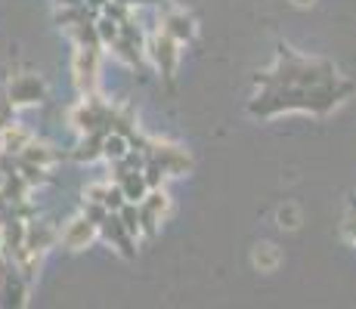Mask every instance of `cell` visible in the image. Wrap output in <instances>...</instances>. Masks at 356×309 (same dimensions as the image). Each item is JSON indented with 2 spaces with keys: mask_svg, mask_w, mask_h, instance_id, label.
<instances>
[{
  "mask_svg": "<svg viewBox=\"0 0 356 309\" xmlns=\"http://www.w3.org/2000/svg\"><path fill=\"white\" fill-rule=\"evenodd\" d=\"M40 96H44V84H40L34 74H19V78H13L10 90H6L10 106H31Z\"/></svg>",
  "mask_w": 356,
  "mask_h": 309,
  "instance_id": "cell-1",
  "label": "cell"
},
{
  "mask_svg": "<svg viewBox=\"0 0 356 309\" xmlns=\"http://www.w3.org/2000/svg\"><path fill=\"white\" fill-rule=\"evenodd\" d=\"M74 84L81 90H93L97 84V50L93 47H81L74 53Z\"/></svg>",
  "mask_w": 356,
  "mask_h": 309,
  "instance_id": "cell-2",
  "label": "cell"
},
{
  "mask_svg": "<svg viewBox=\"0 0 356 309\" xmlns=\"http://www.w3.org/2000/svg\"><path fill=\"white\" fill-rule=\"evenodd\" d=\"M93 235H97V223H93V219H87V217H78V219H72V223L65 226L63 244L68 247V251H81V247L90 244Z\"/></svg>",
  "mask_w": 356,
  "mask_h": 309,
  "instance_id": "cell-3",
  "label": "cell"
},
{
  "mask_svg": "<svg viewBox=\"0 0 356 309\" xmlns=\"http://www.w3.org/2000/svg\"><path fill=\"white\" fill-rule=\"evenodd\" d=\"M155 161L161 164V170H168V174H174V176H180V174H186V170H189L186 152H180L177 146H159Z\"/></svg>",
  "mask_w": 356,
  "mask_h": 309,
  "instance_id": "cell-4",
  "label": "cell"
},
{
  "mask_svg": "<svg viewBox=\"0 0 356 309\" xmlns=\"http://www.w3.org/2000/svg\"><path fill=\"white\" fill-rule=\"evenodd\" d=\"M177 40L170 37V34H164V37L155 40V59H159V65H164V74H174V62H177V50H174Z\"/></svg>",
  "mask_w": 356,
  "mask_h": 309,
  "instance_id": "cell-5",
  "label": "cell"
},
{
  "mask_svg": "<svg viewBox=\"0 0 356 309\" xmlns=\"http://www.w3.org/2000/svg\"><path fill=\"white\" fill-rule=\"evenodd\" d=\"M164 34H170L174 40H189L193 37V19L183 16V12H174V16H168Z\"/></svg>",
  "mask_w": 356,
  "mask_h": 309,
  "instance_id": "cell-6",
  "label": "cell"
},
{
  "mask_svg": "<svg viewBox=\"0 0 356 309\" xmlns=\"http://www.w3.org/2000/svg\"><path fill=\"white\" fill-rule=\"evenodd\" d=\"M22 155H25V161L34 164V167H50L53 161H56V155L50 152L47 146H34V142H29V146L22 149Z\"/></svg>",
  "mask_w": 356,
  "mask_h": 309,
  "instance_id": "cell-7",
  "label": "cell"
},
{
  "mask_svg": "<svg viewBox=\"0 0 356 309\" xmlns=\"http://www.w3.org/2000/svg\"><path fill=\"white\" fill-rule=\"evenodd\" d=\"M276 263H279L276 244H257V251H254V266H260V269H273Z\"/></svg>",
  "mask_w": 356,
  "mask_h": 309,
  "instance_id": "cell-8",
  "label": "cell"
},
{
  "mask_svg": "<svg viewBox=\"0 0 356 309\" xmlns=\"http://www.w3.org/2000/svg\"><path fill=\"white\" fill-rule=\"evenodd\" d=\"M143 192H146V180L140 174L124 176V198L127 201H143Z\"/></svg>",
  "mask_w": 356,
  "mask_h": 309,
  "instance_id": "cell-9",
  "label": "cell"
},
{
  "mask_svg": "<svg viewBox=\"0 0 356 309\" xmlns=\"http://www.w3.org/2000/svg\"><path fill=\"white\" fill-rule=\"evenodd\" d=\"M102 155H106V158H115V161H118V158L127 155V142L121 140L118 133L108 136V140H102Z\"/></svg>",
  "mask_w": 356,
  "mask_h": 309,
  "instance_id": "cell-10",
  "label": "cell"
},
{
  "mask_svg": "<svg viewBox=\"0 0 356 309\" xmlns=\"http://www.w3.org/2000/svg\"><path fill=\"white\" fill-rule=\"evenodd\" d=\"M87 136H90V142H81V149H78V158H81V161H93V158H99L102 155V140H99V136H93V133H87Z\"/></svg>",
  "mask_w": 356,
  "mask_h": 309,
  "instance_id": "cell-11",
  "label": "cell"
},
{
  "mask_svg": "<svg viewBox=\"0 0 356 309\" xmlns=\"http://www.w3.org/2000/svg\"><path fill=\"white\" fill-rule=\"evenodd\" d=\"M99 34H102V40H108V37H115V34H118V28H115V22L102 19V22H99Z\"/></svg>",
  "mask_w": 356,
  "mask_h": 309,
  "instance_id": "cell-12",
  "label": "cell"
},
{
  "mask_svg": "<svg viewBox=\"0 0 356 309\" xmlns=\"http://www.w3.org/2000/svg\"><path fill=\"white\" fill-rule=\"evenodd\" d=\"M294 3H298V6H310L313 0H294Z\"/></svg>",
  "mask_w": 356,
  "mask_h": 309,
  "instance_id": "cell-13",
  "label": "cell"
},
{
  "mask_svg": "<svg viewBox=\"0 0 356 309\" xmlns=\"http://www.w3.org/2000/svg\"><path fill=\"white\" fill-rule=\"evenodd\" d=\"M0 185H3V176H0Z\"/></svg>",
  "mask_w": 356,
  "mask_h": 309,
  "instance_id": "cell-14",
  "label": "cell"
}]
</instances>
